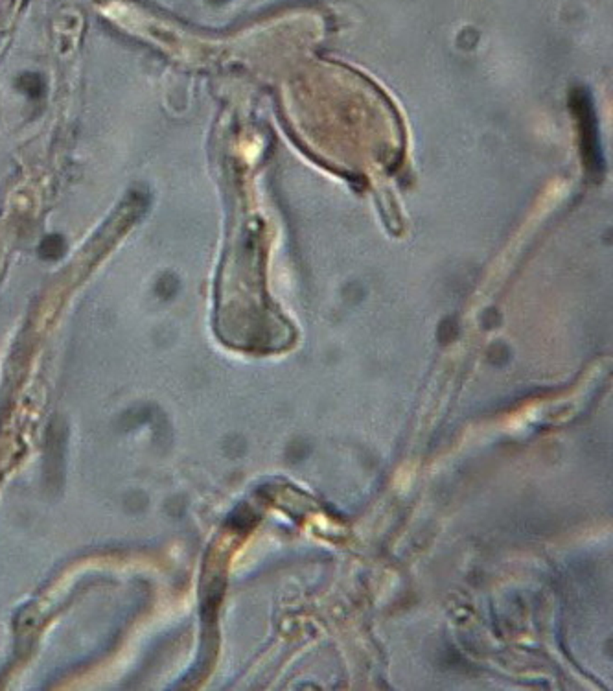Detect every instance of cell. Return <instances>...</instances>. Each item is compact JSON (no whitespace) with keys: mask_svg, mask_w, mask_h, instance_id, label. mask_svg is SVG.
<instances>
[{"mask_svg":"<svg viewBox=\"0 0 613 691\" xmlns=\"http://www.w3.org/2000/svg\"><path fill=\"white\" fill-rule=\"evenodd\" d=\"M17 89L26 95L30 100H41L45 96V80L41 78L39 74H34V72H28V74H22L17 80Z\"/></svg>","mask_w":613,"mask_h":691,"instance_id":"cell-1","label":"cell"},{"mask_svg":"<svg viewBox=\"0 0 613 691\" xmlns=\"http://www.w3.org/2000/svg\"><path fill=\"white\" fill-rule=\"evenodd\" d=\"M63 253H65V240H63V236L50 235L41 242L39 255L43 258H46V260H57Z\"/></svg>","mask_w":613,"mask_h":691,"instance_id":"cell-2","label":"cell"}]
</instances>
